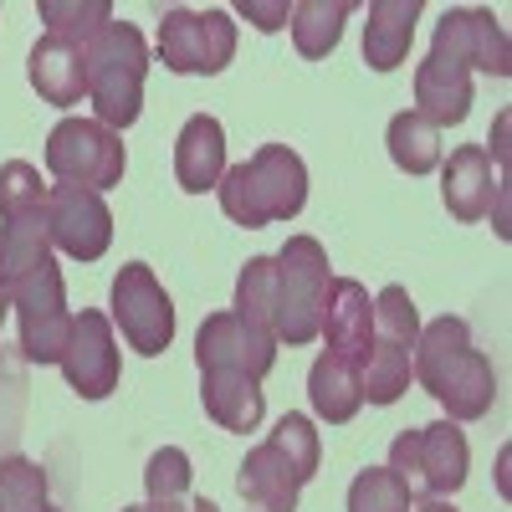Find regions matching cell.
Returning a JSON list of instances; mask_svg holds the SVG:
<instances>
[{"mask_svg":"<svg viewBox=\"0 0 512 512\" xmlns=\"http://www.w3.org/2000/svg\"><path fill=\"white\" fill-rule=\"evenodd\" d=\"M415 384L431 395L446 420H482L497 405V369L492 359L472 344V328L466 318L446 313L436 323L420 328L415 344Z\"/></svg>","mask_w":512,"mask_h":512,"instance_id":"1","label":"cell"},{"mask_svg":"<svg viewBox=\"0 0 512 512\" xmlns=\"http://www.w3.org/2000/svg\"><path fill=\"white\" fill-rule=\"evenodd\" d=\"M216 195L221 210L246 231H262L272 221H297L308 205V164L287 144H262L251 159L226 164Z\"/></svg>","mask_w":512,"mask_h":512,"instance_id":"2","label":"cell"},{"mask_svg":"<svg viewBox=\"0 0 512 512\" xmlns=\"http://www.w3.org/2000/svg\"><path fill=\"white\" fill-rule=\"evenodd\" d=\"M47 190L41 169L26 159L0 164V287L26 282L41 262H52V231H47Z\"/></svg>","mask_w":512,"mask_h":512,"instance_id":"3","label":"cell"},{"mask_svg":"<svg viewBox=\"0 0 512 512\" xmlns=\"http://www.w3.org/2000/svg\"><path fill=\"white\" fill-rule=\"evenodd\" d=\"M328 251L318 236H287L272 256V338L287 349H303L323 328V297H328Z\"/></svg>","mask_w":512,"mask_h":512,"instance_id":"4","label":"cell"},{"mask_svg":"<svg viewBox=\"0 0 512 512\" xmlns=\"http://www.w3.org/2000/svg\"><path fill=\"white\" fill-rule=\"evenodd\" d=\"M144 77H149V41L139 26L113 21L88 47V103L103 128L123 134L144 113Z\"/></svg>","mask_w":512,"mask_h":512,"instance_id":"5","label":"cell"},{"mask_svg":"<svg viewBox=\"0 0 512 512\" xmlns=\"http://www.w3.org/2000/svg\"><path fill=\"white\" fill-rule=\"evenodd\" d=\"M415 344H420V313L410 292L390 282L374 297V338L364 359V400L369 405H395L410 379H415Z\"/></svg>","mask_w":512,"mask_h":512,"instance_id":"6","label":"cell"},{"mask_svg":"<svg viewBox=\"0 0 512 512\" xmlns=\"http://www.w3.org/2000/svg\"><path fill=\"white\" fill-rule=\"evenodd\" d=\"M390 472L405 482V492L420 497H451L472 477V446L456 420H431L420 431H400L390 441Z\"/></svg>","mask_w":512,"mask_h":512,"instance_id":"7","label":"cell"},{"mask_svg":"<svg viewBox=\"0 0 512 512\" xmlns=\"http://www.w3.org/2000/svg\"><path fill=\"white\" fill-rule=\"evenodd\" d=\"M128 149L123 134L103 128L98 118H62L47 134V175L57 185H82V190H113L123 185Z\"/></svg>","mask_w":512,"mask_h":512,"instance_id":"8","label":"cell"},{"mask_svg":"<svg viewBox=\"0 0 512 512\" xmlns=\"http://www.w3.org/2000/svg\"><path fill=\"white\" fill-rule=\"evenodd\" d=\"M108 318L123 333V344L144 359H159L175 344V303H169V292H164V282L154 277L149 262H123L118 267L113 292H108Z\"/></svg>","mask_w":512,"mask_h":512,"instance_id":"9","label":"cell"},{"mask_svg":"<svg viewBox=\"0 0 512 512\" xmlns=\"http://www.w3.org/2000/svg\"><path fill=\"white\" fill-rule=\"evenodd\" d=\"M236 57V21L221 6H175L159 16V62L180 77H216Z\"/></svg>","mask_w":512,"mask_h":512,"instance_id":"10","label":"cell"},{"mask_svg":"<svg viewBox=\"0 0 512 512\" xmlns=\"http://www.w3.org/2000/svg\"><path fill=\"white\" fill-rule=\"evenodd\" d=\"M11 308H16V333H21V354L26 364H57L67 338H72V308H67V282L57 262H41L26 282L11 287Z\"/></svg>","mask_w":512,"mask_h":512,"instance_id":"11","label":"cell"},{"mask_svg":"<svg viewBox=\"0 0 512 512\" xmlns=\"http://www.w3.org/2000/svg\"><path fill=\"white\" fill-rule=\"evenodd\" d=\"M441 200L461 226H477L492 216V231L507 241V169L487 159L482 144H461L441 164Z\"/></svg>","mask_w":512,"mask_h":512,"instance_id":"12","label":"cell"},{"mask_svg":"<svg viewBox=\"0 0 512 512\" xmlns=\"http://www.w3.org/2000/svg\"><path fill=\"white\" fill-rule=\"evenodd\" d=\"M62 374H67V390L77 400H108L118 390V374H123V354H118V338H113V318L98 308H82L72 318V338L62 349Z\"/></svg>","mask_w":512,"mask_h":512,"instance_id":"13","label":"cell"},{"mask_svg":"<svg viewBox=\"0 0 512 512\" xmlns=\"http://www.w3.org/2000/svg\"><path fill=\"white\" fill-rule=\"evenodd\" d=\"M431 52L466 67V72H487V77H512V41L502 21L482 6H451L436 21Z\"/></svg>","mask_w":512,"mask_h":512,"instance_id":"14","label":"cell"},{"mask_svg":"<svg viewBox=\"0 0 512 512\" xmlns=\"http://www.w3.org/2000/svg\"><path fill=\"white\" fill-rule=\"evenodd\" d=\"M47 231L52 246L72 262H98L113 246V210L98 190L82 185H52L47 190Z\"/></svg>","mask_w":512,"mask_h":512,"instance_id":"15","label":"cell"},{"mask_svg":"<svg viewBox=\"0 0 512 512\" xmlns=\"http://www.w3.org/2000/svg\"><path fill=\"white\" fill-rule=\"evenodd\" d=\"M195 364L200 369H236V374L262 384L277 369V338H267L262 328H251L231 308L210 313L200 323V333H195Z\"/></svg>","mask_w":512,"mask_h":512,"instance_id":"16","label":"cell"},{"mask_svg":"<svg viewBox=\"0 0 512 512\" xmlns=\"http://www.w3.org/2000/svg\"><path fill=\"white\" fill-rule=\"evenodd\" d=\"M318 338L328 344V354H338L344 364H354V369L364 374L369 338H374V297H369L364 282H354V277H333V282H328Z\"/></svg>","mask_w":512,"mask_h":512,"instance_id":"17","label":"cell"},{"mask_svg":"<svg viewBox=\"0 0 512 512\" xmlns=\"http://www.w3.org/2000/svg\"><path fill=\"white\" fill-rule=\"evenodd\" d=\"M26 77L41 93V103L72 108V103L88 98V47L62 41V36H41L26 57Z\"/></svg>","mask_w":512,"mask_h":512,"instance_id":"18","label":"cell"},{"mask_svg":"<svg viewBox=\"0 0 512 512\" xmlns=\"http://www.w3.org/2000/svg\"><path fill=\"white\" fill-rule=\"evenodd\" d=\"M226 175V128L221 118H210V113H195L185 118L180 128V139H175V180L185 195H205V190H216Z\"/></svg>","mask_w":512,"mask_h":512,"instance_id":"19","label":"cell"},{"mask_svg":"<svg viewBox=\"0 0 512 512\" xmlns=\"http://www.w3.org/2000/svg\"><path fill=\"white\" fill-rule=\"evenodd\" d=\"M415 113L431 128L466 123V113H472V72L425 52V62L415 67Z\"/></svg>","mask_w":512,"mask_h":512,"instance_id":"20","label":"cell"},{"mask_svg":"<svg viewBox=\"0 0 512 512\" xmlns=\"http://www.w3.org/2000/svg\"><path fill=\"white\" fill-rule=\"evenodd\" d=\"M200 405L205 415L221 425V431H256L267 415V395H262V384L236 374V369H200Z\"/></svg>","mask_w":512,"mask_h":512,"instance_id":"21","label":"cell"},{"mask_svg":"<svg viewBox=\"0 0 512 512\" xmlns=\"http://www.w3.org/2000/svg\"><path fill=\"white\" fill-rule=\"evenodd\" d=\"M236 492H241L256 512H297L303 482H297V472L282 461V451H277L272 441H262V446L246 451L241 477H236Z\"/></svg>","mask_w":512,"mask_h":512,"instance_id":"22","label":"cell"},{"mask_svg":"<svg viewBox=\"0 0 512 512\" xmlns=\"http://www.w3.org/2000/svg\"><path fill=\"white\" fill-rule=\"evenodd\" d=\"M420 21V0H369V21H364V62L374 72H395L410 57Z\"/></svg>","mask_w":512,"mask_h":512,"instance_id":"23","label":"cell"},{"mask_svg":"<svg viewBox=\"0 0 512 512\" xmlns=\"http://www.w3.org/2000/svg\"><path fill=\"white\" fill-rule=\"evenodd\" d=\"M308 400H313V415L323 425H349L364 410V374L323 349L308 369Z\"/></svg>","mask_w":512,"mask_h":512,"instance_id":"24","label":"cell"},{"mask_svg":"<svg viewBox=\"0 0 512 512\" xmlns=\"http://www.w3.org/2000/svg\"><path fill=\"white\" fill-rule=\"evenodd\" d=\"M354 16L349 0H292V47L308 62L333 57V47L344 41V21Z\"/></svg>","mask_w":512,"mask_h":512,"instance_id":"25","label":"cell"},{"mask_svg":"<svg viewBox=\"0 0 512 512\" xmlns=\"http://www.w3.org/2000/svg\"><path fill=\"white\" fill-rule=\"evenodd\" d=\"M384 144H390V159H395V169H405V175H431V169H441V128H431L415 108L390 118Z\"/></svg>","mask_w":512,"mask_h":512,"instance_id":"26","label":"cell"},{"mask_svg":"<svg viewBox=\"0 0 512 512\" xmlns=\"http://www.w3.org/2000/svg\"><path fill=\"white\" fill-rule=\"evenodd\" d=\"M36 16L47 21V36L77 41V47H93V41L103 36V26H113L108 0H41Z\"/></svg>","mask_w":512,"mask_h":512,"instance_id":"27","label":"cell"},{"mask_svg":"<svg viewBox=\"0 0 512 512\" xmlns=\"http://www.w3.org/2000/svg\"><path fill=\"white\" fill-rule=\"evenodd\" d=\"M0 512H57V502L47 492V472L31 456L0 461Z\"/></svg>","mask_w":512,"mask_h":512,"instance_id":"28","label":"cell"},{"mask_svg":"<svg viewBox=\"0 0 512 512\" xmlns=\"http://www.w3.org/2000/svg\"><path fill=\"white\" fill-rule=\"evenodd\" d=\"M277 451H282V461L297 472V482H313L318 477V461H323V441H318V425L308 420V415H282L277 420V431L267 436Z\"/></svg>","mask_w":512,"mask_h":512,"instance_id":"29","label":"cell"},{"mask_svg":"<svg viewBox=\"0 0 512 512\" xmlns=\"http://www.w3.org/2000/svg\"><path fill=\"white\" fill-rule=\"evenodd\" d=\"M349 512H415V497L390 466H364L349 482Z\"/></svg>","mask_w":512,"mask_h":512,"instance_id":"30","label":"cell"},{"mask_svg":"<svg viewBox=\"0 0 512 512\" xmlns=\"http://www.w3.org/2000/svg\"><path fill=\"white\" fill-rule=\"evenodd\" d=\"M236 318H246L251 328H262L272 338V256H251L236 277Z\"/></svg>","mask_w":512,"mask_h":512,"instance_id":"31","label":"cell"},{"mask_svg":"<svg viewBox=\"0 0 512 512\" xmlns=\"http://www.w3.org/2000/svg\"><path fill=\"white\" fill-rule=\"evenodd\" d=\"M190 482H195V472H190V456H185L180 446H159V451L149 456V466H144V492H149V502L190 497Z\"/></svg>","mask_w":512,"mask_h":512,"instance_id":"32","label":"cell"},{"mask_svg":"<svg viewBox=\"0 0 512 512\" xmlns=\"http://www.w3.org/2000/svg\"><path fill=\"white\" fill-rule=\"evenodd\" d=\"M256 31H282L287 21H292V0H241L236 6Z\"/></svg>","mask_w":512,"mask_h":512,"instance_id":"33","label":"cell"},{"mask_svg":"<svg viewBox=\"0 0 512 512\" xmlns=\"http://www.w3.org/2000/svg\"><path fill=\"white\" fill-rule=\"evenodd\" d=\"M144 512H221L210 497H169V502H149Z\"/></svg>","mask_w":512,"mask_h":512,"instance_id":"34","label":"cell"},{"mask_svg":"<svg viewBox=\"0 0 512 512\" xmlns=\"http://www.w3.org/2000/svg\"><path fill=\"white\" fill-rule=\"evenodd\" d=\"M415 512H456L446 497H425V502H415Z\"/></svg>","mask_w":512,"mask_h":512,"instance_id":"35","label":"cell"},{"mask_svg":"<svg viewBox=\"0 0 512 512\" xmlns=\"http://www.w3.org/2000/svg\"><path fill=\"white\" fill-rule=\"evenodd\" d=\"M6 313H11V292L0 287V323H6Z\"/></svg>","mask_w":512,"mask_h":512,"instance_id":"36","label":"cell"},{"mask_svg":"<svg viewBox=\"0 0 512 512\" xmlns=\"http://www.w3.org/2000/svg\"><path fill=\"white\" fill-rule=\"evenodd\" d=\"M123 512H144V507H123Z\"/></svg>","mask_w":512,"mask_h":512,"instance_id":"37","label":"cell"}]
</instances>
